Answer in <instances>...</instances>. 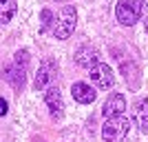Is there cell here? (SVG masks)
I'll use <instances>...</instances> for the list:
<instances>
[{
  "instance_id": "1",
  "label": "cell",
  "mask_w": 148,
  "mask_h": 142,
  "mask_svg": "<svg viewBox=\"0 0 148 142\" xmlns=\"http://www.w3.org/2000/svg\"><path fill=\"white\" fill-rule=\"evenodd\" d=\"M75 25H77V11H75V7L66 5L60 13H58V18L53 20L51 33H53L58 40H66V38L75 31Z\"/></svg>"
},
{
  "instance_id": "2",
  "label": "cell",
  "mask_w": 148,
  "mask_h": 142,
  "mask_svg": "<svg viewBox=\"0 0 148 142\" xmlns=\"http://www.w3.org/2000/svg\"><path fill=\"white\" fill-rule=\"evenodd\" d=\"M128 118L115 116V118H106V122L102 124V138L104 142H122L128 136Z\"/></svg>"
},
{
  "instance_id": "3",
  "label": "cell",
  "mask_w": 148,
  "mask_h": 142,
  "mask_svg": "<svg viewBox=\"0 0 148 142\" xmlns=\"http://www.w3.org/2000/svg\"><path fill=\"white\" fill-rule=\"evenodd\" d=\"M115 18L119 20V25L133 27L142 18V2L139 0H119L115 7Z\"/></svg>"
},
{
  "instance_id": "4",
  "label": "cell",
  "mask_w": 148,
  "mask_h": 142,
  "mask_svg": "<svg viewBox=\"0 0 148 142\" xmlns=\"http://www.w3.org/2000/svg\"><path fill=\"white\" fill-rule=\"evenodd\" d=\"M88 76H91L93 85L97 87V89H111L113 82H115L111 67H108V64H104V62H95V64L88 69Z\"/></svg>"
},
{
  "instance_id": "5",
  "label": "cell",
  "mask_w": 148,
  "mask_h": 142,
  "mask_svg": "<svg viewBox=\"0 0 148 142\" xmlns=\"http://www.w3.org/2000/svg\"><path fill=\"white\" fill-rule=\"evenodd\" d=\"M44 105L49 107V113L53 120H60L64 116V100H62V93L58 87H47V91H44Z\"/></svg>"
},
{
  "instance_id": "6",
  "label": "cell",
  "mask_w": 148,
  "mask_h": 142,
  "mask_svg": "<svg viewBox=\"0 0 148 142\" xmlns=\"http://www.w3.org/2000/svg\"><path fill=\"white\" fill-rule=\"evenodd\" d=\"M56 71H58L56 60H51V58H44V60L40 62V69H38V73H36V82H33V87H36L38 91H40V89H47V87H49V82L56 78Z\"/></svg>"
},
{
  "instance_id": "7",
  "label": "cell",
  "mask_w": 148,
  "mask_h": 142,
  "mask_svg": "<svg viewBox=\"0 0 148 142\" xmlns=\"http://www.w3.org/2000/svg\"><path fill=\"white\" fill-rule=\"evenodd\" d=\"M133 122L137 124V129L142 133L148 131V100L146 98H137L133 102Z\"/></svg>"
},
{
  "instance_id": "8",
  "label": "cell",
  "mask_w": 148,
  "mask_h": 142,
  "mask_svg": "<svg viewBox=\"0 0 148 142\" xmlns=\"http://www.w3.org/2000/svg\"><path fill=\"white\" fill-rule=\"evenodd\" d=\"M126 111V98H124L122 93H111V98L104 102L102 107V113L106 118H115V116H122Z\"/></svg>"
},
{
  "instance_id": "9",
  "label": "cell",
  "mask_w": 148,
  "mask_h": 142,
  "mask_svg": "<svg viewBox=\"0 0 148 142\" xmlns=\"http://www.w3.org/2000/svg\"><path fill=\"white\" fill-rule=\"evenodd\" d=\"M95 62H97V51H95V47H91V44H82L80 49L75 51V64H77V67L91 69Z\"/></svg>"
},
{
  "instance_id": "10",
  "label": "cell",
  "mask_w": 148,
  "mask_h": 142,
  "mask_svg": "<svg viewBox=\"0 0 148 142\" xmlns=\"http://www.w3.org/2000/svg\"><path fill=\"white\" fill-rule=\"evenodd\" d=\"M71 93H73L75 102H80V105H91L93 100H95V96H97V93L93 91V87H88L86 82H75L71 87Z\"/></svg>"
},
{
  "instance_id": "11",
  "label": "cell",
  "mask_w": 148,
  "mask_h": 142,
  "mask_svg": "<svg viewBox=\"0 0 148 142\" xmlns=\"http://www.w3.org/2000/svg\"><path fill=\"white\" fill-rule=\"evenodd\" d=\"M2 76H5L7 82H11V87L16 89V91H20L22 87H25V69L22 67H7L5 71H2Z\"/></svg>"
},
{
  "instance_id": "12",
  "label": "cell",
  "mask_w": 148,
  "mask_h": 142,
  "mask_svg": "<svg viewBox=\"0 0 148 142\" xmlns=\"http://www.w3.org/2000/svg\"><path fill=\"white\" fill-rule=\"evenodd\" d=\"M18 11V2L16 0H0V22H11V18Z\"/></svg>"
},
{
  "instance_id": "13",
  "label": "cell",
  "mask_w": 148,
  "mask_h": 142,
  "mask_svg": "<svg viewBox=\"0 0 148 142\" xmlns=\"http://www.w3.org/2000/svg\"><path fill=\"white\" fill-rule=\"evenodd\" d=\"M53 22V13H51V9H42V27H40V31H47V27Z\"/></svg>"
},
{
  "instance_id": "14",
  "label": "cell",
  "mask_w": 148,
  "mask_h": 142,
  "mask_svg": "<svg viewBox=\"0 0 148 142\" xmlns=\"http://www.w3.org/2000/svg\"><path fill=\"white\" fill-rule=\"evenodd\" d=\"M16 64L25 69L27 64H29V53H27V51H18V53H16Z\"/></svg>"
},
{
  "instance_id": "15",
  "label": "cell",
  "mask_w": 148,
  "mask_h": 142,
  "mask_svg": "<svg viewBox=\"0 0 148 142\" xmlns=\"http://www.w3.org/2000/svg\"><path fill=\"white\" fill-rule=\"evenodd\" d=\"M142 20H144V27L148 31V0H142Z\"/></svg>"
},
{
  "instance_id": "16",
  "label": "cell",
  "mask_w": 148,
  "mask_h": 142,
  "mask_svg": "<svg viewBox=\"0 0 148 142\" xmlns=\"http://www.w3.org/2000/svg\"><path fill=\"white\" fill-rule=\"evenodd\" d=\"M7 111H9V105L5 98H0V116H7Z\"/></svg>"
},
{
  "instance_id": "17",
  "label": "cell",
  "mask_w": 148,
  "mask_h": 142,
  "mask_svg": "<svg viewBox=\"0 0 148 142\" xmlns=\"http://www.w3.org/2000/svg\"><path fill=\"white\" fill-rule=\"evenodd\" d=\"M58 2H66V0H58Z\"/></svg>"
}]
</instances>
